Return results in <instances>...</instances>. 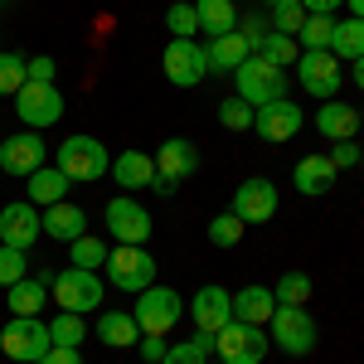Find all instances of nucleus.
I'll return each instance as SVG.
<instances>
[{
    "label": "nucleus",
    "instance_id": "c03bdc74",
    "mask_svg": "<svg viewBox=\"0 0 364 364\" xmlns=\"http://www.w3.org/2000/svg\"><path fill=\"white\" fill-rule=\"evenodd\" d=\"M136 350H141V360H146V364H161L170 345H166V336H141V340H136Z\"/></svg>",
    "mask_w": 364,
    "mask_h": 364
},
{
    "label": "nucleus",
    "instance_id": "f704fd0d",
    "mask_svg": "<svg viewBox=\"0 0 364 364\" xmlns=\"http://www.w3.org/2000/svg\"><path fill=\"white\" fill-rule=\"evenodd\" d=\"M166 29H170V39H195V34H199L195 0H175V5L166 10Z\"/></svg>",
    "mask_w": 364,
    "mask_h": 364
},
{
    "label": "nucleus",
    "instance_id": "6e6552de",
    "mask_svg": "<svg viewBox=\"0 0 364 364\" xmlns=\"http://www.w3.org/2000/svg\"><path fill=\"white\" fill-rule=\"evenodd\" d=\"M233 97H243L248 107H267V102L287 97V73H282V68H272L267 58L252 54L248 63L233 73Z\"/></svg>",
    "mask_w": 364,
    "mask_h": 364
},
{
    "label": "nucleus",
    "instance_id": "c756f323",
    "mask_svg": "<svg viewBox=\"0 0 364 364\" xmlns=\"http://www.w3.org/2000/svg\"><path fill=\"white\" fill-rule=\"evenodd\" d=\"M209 355H214V336H199L195 331L190 340H175L161 364H209Z\"/></svg>",
    "mask_w": 364,
    "mask_h": 364
},
{
    "label": "nucleus",
    "instance_id": "5fc2aeb1",
    "mask_svg": "<svg viewBox=\"0 0 364 364\" xmlns=\"http://www.w3.org/2000/svg\"><path fill=\"white\" fill-rule=\"evenodd\" d=\"M209 364H224V360H209Z\"/></svg>",
    "mask_w": 364,
    "mask_h": 364
},
{
    "label": "nucleus",
    "instance_id": "3c124183",
    "mask_svg": "<svg viewBox=\"0 0 364 364\" xmlns=\"http://www.w3.org/2000/svg\"><path fill=\"white\" fill-rule=\"evenodd\" d=\"M345 10H350L355 20H364V0H345Z\"/></svg>",
    "mask_w": 364,
    "mask_h": 364
},
{
    "label": "nucleus",
    "instance_id": "39448f33",
    "mask_svg": "<svg viewBox=\"0 0 364 364\" xmlns=\"http://www.w3.org/2000/svg\"><path fill=\"white\" fill-rule=\"evenodd\" d=\"M49 321L44 316H10L0 331V355H10L15 364H39L49 350Z\"/></svg>",
    "mask_w": 364,
    "mask_h": 364
},
{
    "label": "nucleus",
    "instance_id": "2f4dec72",
    "mask_svg": "<svg viewBox=\"0 0 364 364\" xmlns=\"http://www.w3.org/2000/svg\"><path fill=\"white\" fill-rule=\"evenodd\" d=\"M257 58H267L272 68H282V73H287V68H291V63L301 58V44H296L291 34H272V29H267V39H262Z\"/></svg>",
    "mask_w": 364,
    "mask_h": 364
},
{
    "label": "nucleus",
    "instance_id": "4be33fe9",
    "mask_svg": "<svg viewBox=\"0 0 364 364\" xmlns=\"http://www.w3.org/2000/svg\"><path fill=\"white\" fill-rule=\"evenodd\" d=\"M364 127V117L350 107V102H340V97H331L326 107H316V132L326 141H355V132Z\"/></svg>",
    "mask_w": 364,
    "mask_h": 364
},
{
    "label": "nucleus",
    "instance_id": "423d86ee",
    "mask_svg": "<svg viewBox=\"0 0 364 364\" xmlns=\"http://www.w3.org/2000/svg\"><path fill=\"white\" fill-rule=\"evenodd\" d=\"M102 224H107V233L117 243H136V248H146L151 233H156V219H151V209L136 195H112L107 209H102Z\"/></svg>",
    "mask_w": 364,
    "mask_h": 364
},
{
    "label": "nucleus",
    "instance_id": "c9c22d12",
    "mask_svg": "<svg viewBox=\"0 0 364 364\" xmlns=\"http://www.w3.org/2000/svg\"><path fill=\"white\" fill-rule=\"evenodd\" d=\"M243 219H238V214H233V209H228V214H214V219H209V243H214V248H238V243H243Z\"/></svg>",
    "mask_w": 364,
    "mask_h": 364
},
{
    "label": "nucleus",
    "instance_id": "37998d69",
    "mask_svg": "<svg viewBox=\"0 0 364 364\" xmlns=\"http://www.w3.org/2000/svg\"><path fill=\"white\" fill-rule=\"evenodd\" d=\"M326 156H331V166H336V170L360 166V146H355V141H336V151H326Z\"/></svg>",
    "mask_w": 364,
    "mask_h": 364
},
{
    "label": "nucleus",
    "instance_id": "f257e3e1",
    "mask_svg": "<svg viewBox=\"0 0 364 364\" xmlns=\"http://www.w3.org/2000/svg\"><path fill=\"white\" fill-rule=\"evenodd\" d=\"M102 296H107V277L102 272H87V267H63L49 282V301L58 311L87 316V311H102Z\"/></svg>",
    "mask_w": 364,
    "mask_h": 364
},
{
    "label": "nucleus",
    "instance_id": "de8ad7c7",
    "mask_svg": "<svg viewBox=\"0 0 364 364\" xmlns=\"http://www.w3.org/2000/svg\"><path fill=\"white\" fill-rule=\"evenodd\" d=\"M301 10L306 15H336V10H345V0H301Z\"/></svg>",
    "mask_w": 364,
    "mask_h": 364
},
{
    "label": "nucleus",
    "instance_id": "473e14b6",
    "mask_svg": "<svg viewBox=\"0 0 364 364\" xmlns=\"http://www.w3.org/2000/svg\"><path fill=\"white\" fill-rule=\"evenodd\" d=\"M49 340H54V345H73V350H78V345L87 340V316H78V311H58L54 321H49Z\"/></svg>",
    "mask_w": 364,
    "mask_h": 364
},
{
    "label": "nucleus",
    "instance_id": "9b49d317",
    "mask_svg": "<svg viewBox=\"0 0 364 364\" xmlns=\"http://www.w3.org/2000/svg\"><path fill=\"white\" fill-rule=\"evenodd\" d=\"M15 112H20V122L29 132H44V127H54L63 117V92L54 83H25L15 92Z\"/></svg>",
    "mask_w": 364,
    "mask_h": 364
},
{
    "label": "nucleus",
    "instance_id": "c85d7f7f",
    "mask_svg": "<svg viewBox=\"0 0 364 364\" xmlns=\"http://www.w3.org/2000/svg\"><path fill=\"white\" fill-rule=\"evenodd\" d=\"M199 10V29L214 39V34H228V29H238V10H233V0H195Z\"/></svg>",
    "mask_w": 364,
    "mask_h": 364
},
{
    "label": "nucleus",
    "instance_id": "5701e85b",
    "mask_svg": "<svg viewBox=\"0 0 364 364\" xmlns=\"http://www.w3.org/2000/svg\"><path fill=\"white\" fill-rule=\"evenodd\" d=\"M107 175H112L127 195H136V190H151V185H156V161H151L146 151H122Z\"/></svg>",
    "mask_w": 364,
    "mask_h": 364
},
{
    "label": "nucleus",
    "instance_id": "a18cd8bd",
    "mask_svg": "<svg viewBox=\"0 0 364 364\" xmlns=\"http://www.w3.org/2000/svg\"><path fill=\"white\" fill-rule=\"evenodd\" d=\"M25 68H29V83H54V58H49V54L25 58Z\"/></svg>",
    "mask_w": 364,
    "mask_h": 364
},
{
    "label": "nucleus",
    "instance_id": "4468645a",
    "mask_svg": "<svg viewBox=\"0 0 364 364\" xmlns=\"http://www.w3.org/2000/svg\"><path fill=\"white\" fill-rule=\"evenodd\" d=\"M306 127V112L291 102V97H277V102H267V107H252V132L262 141H291L296 132Z\"/></svg>",
    "mask_w": 364,
    "mask_h": 364
},
{
    "label": "nucleus",
    "instance_id": "7ed1b4c3",
    "mask_svg": "<svg viewBox=\"0 0 364 364\" xmlns=\"http://www.w3.org/2000/svg\"><path fill=\"white\" fill-rule=\"evenodd\" d=\"M102 277H107V287L136 296V291H146V287L156 282V257H151V248L117 243V248L107 252V262H102Z\"/></svg>",
    "mask_w": 364,
    "mask_h": 364
},
{
    "label": "nucleus",
    "instance_id": "49530a36",
    "mask_svg": "<svg viewBox=\"0 0 364 364\" xmlns=\"http://www.w3.org/2000/svg\"><path fill=\"white\" fill-rule=\"evenodd\" d=\"M39 364H83V350H73V345H49Z\"/></svg>",
    "mask_w": 364,
    "mask_h": 364
},
{
    "label": "nucleus",
    "instance_id": "8fccbe9b",
    "mask_svg": "<svg viewBox=\"0 0 364 364\" xmlns=\"http://www.w3.org/2000/svg\"><path fill=\"white\" fill-rule=\"evenodd\" d=\"M350 78H355V83L364 87V58H355V63H350Z\"/></svg>",
    "mask_w": 364,
    "mask_h": 364
},
{
    "label": "nucleus",
    "instance_id": "09e8293b",
    "mask_svg": "<svg viewBox=\"0 0 364 364\" xmlns=\"http://www.w3.org/2000/svg\"><path fill=\"white\" fill-rule=\"evenodd\" d=\"M156 195H175V180H166V175H156V185H151Z\"/></svg>",
    "mask_w": 364,
    "mask_h": 364
},
{
    "label": "nucleus",
    "instance_id": "aec40b11",
    "mask_svg": "<svg viewBox=\"0 0 364 364\" xmlns=\"http://www.w3.org/2000/svg\"><path fill=\"white\" fill-rule=\"evenodd\" d=\"M39 224H44V233H49V238L73 243V238H83V233H87V214H83V204L58 199V204H49V209H39Z\"/></svg>",
    "mask_w": 364,
    "mask_h": 364
},
{
    "label": "nucleus",
    "instance_id": "79ce46f5",
    "mask_svg": "<svg viewBox=\"0 0 364 364\" xmlns=\"http://www.w3.org/2000/svg\"><path fill=\"white\" fill-rule=\"evenodd\" d=\"M238 34L248 39V49L257 54V49H262V39H267V20H262V15H248V20H238Z\"/></svg>",
    "mask_w": 364,
    "mask_h": 364
},
{
    "label": "nucleus",
    "instance_id": "2eb2a0df",
    "mask_svg": "<svg viewBox=\"0 0 364 364\" xmlns=\"http://www.w3.org/2000/svg\"><path fill=\"white\" fill-rule=\"evenodd\" d=\"M277 185L272 180H262V175H252L243 180L238 190H233V214L243 219V224H272V214H277Z\"/></svg>",
    "mask_w": 364,
    "mask_h": 364
},
{
    "label": "nucleus",
    "instance_id": "f03ea898",
    "mask_svg": "<svg viewBox=\"0 0 364 364\" xmlns=\"http://www.w3.org/2000/svg\"><path fill=\"white\" fill-rule=\"evenodd\" d=\"M54 166L73 180V185H92V180H102L107 170H112V156H107V146L97 136H68L54 146Z\"/></svg>",
    "mask_w": 364,
    "mask_h": 364
},
{
    "label": "nucleus",
    "instance_id": "ea45409f",
    "mask_svg": "<svg viewBox=\"0 0 364 364\" xmlns=\"http://www.w3.org/2000/svg\"><path fill=\"white\" fill-rule=\"evenodd\" d=\"M20 277H29V257H25V248H10V243H0V287H15Z\"/></svg>",
    "mask_w": 364,
    "mask_h": 364
},
{
    "label": "nucleus",
    "instance_id": "1a4fd4ad",
    "mask_svg": "<svg viewBox=\"0 0 364 364\" xmlns=\"http://www.w3.org/2000/svg\"><path fill=\"white\" fill-rule=\"evenodd\" d=\"M267 326H272V345H277L282 355H296V360L311 355L316 350V336H321L316 331V316L306 306H272V321Z\"/></svg>",
    "mask_w": 364,
    "mask_h": 364
},
{
    "label": "nucleus",
    "instance_id": "9d476101",
    "mask_svg": "<svg viewBox=\"0 0 364 364\" xmlns=\"http://www.w3.org/2000/svg\"><path fill=\"white\" fill-rule=\"evenodd\" d=\"M291 68H296V83L306 87L311 97H321V102H331L340 92V83H345V63L331 49H301V58Z\"/></svg>",
    "mask_w": 364,
    "mask_h": 364
},
{
    "label": "nucleus",
    "instance_id": "a878e982",
    "mask_svg": "<svg viewBox=\"0 0 364 364\" xmlns=\"http://www.w3.org/2000/svg\"><path fill=\"white\" fill-rule=\"evenodd\" d=\"M97 340L107 345V350H132L141 340V326H136V316L132 311H97Z\"/></svg>",
    "mask_w": 364,
    "mask_h": 364
},
{
    "label": "nucleus",
    "instance_id": "393cba45",
    "mask_svg": "<svg viewBox=\"0 0 364 364\" xmlns=\"http://www.w3.org/2000/svg\"><path fill=\"white\" fill-rule=\"evenodd\" d=\"M336 175H340V170L331 166V156H301L296 170H291V185H296L306 199H316V195H331Z\"/></svg>",
    "mask_w": 364,
    "mask_h": 364
},
{
    "label": "nucleus",
    "instance_id": "412c9836",
    "mask_svg": "<svg viewBox=\"0 0 364 364\" xmlns=\"http://www.w3.org/2000/svg\"><path fill=\"white\" fill-rule=\"evenodd\" d=\"M199 170V146L195 141H185V136H170L161 151H156V175H166V180H190Z\"/></svg>",
    "mask_w": 364,
    "mask_h": 364
},
{
    "label": "nucleus",
    "instance_id": "6ab92c4d",
    "mask_svg": "<svg viewBox=\"0 0 364 364\" xmlns=\"http://www.w3.org/2000/svg\"><path fill=\"white\" fill-rule=\"evenodd\" d=\"M204 58H209V73H228V78H233L252 58V49H248V39H243L238 29H228V34H214V39L204 44Z\"/></svg>",
    "mask_w": 364,
    "mask_h": 364
},
{
    "label": "nucleus",
    "instance_id": "72a5a7b5",
    "mask_svg": "<svg viewBox=\"0 0 364 364\" xmlns=\"http://www.w3.org/2000/svg\"><path fill=\"white\" fill-rule=\"evenodd\" d=\"M272 296H277V306H306L311 301V272H282Z\"/></svg>",
    "mask_w": 364,
    "mask_h": 364
},
{
    "label": "nucleus",
    "instance_id": "4d7b16f0",
    "mask_svg": "<svg viewBox=\"0 0 364 364\" xmlns=\"http://www.w3.org/2000/svg\"><path fill=\"white\" fill-rule=\"evenodd\" d=\"M360 117H364V112H360Z\"/></svg>",
    "mask_w": 364,
    "mask_h": 364
},
{
    "label": "nucleus",
    "instance_id": "ddd939ff",
    "mask_svg": "<svg viewBox=\"0 0 364 364\" xmlns=\"http://www.w3.org/2000/svg\"><path fill=\"white\" fill-rule=\"evenodd\" d=\"M161 63H166V78L175 87H199L204 78H209L204 44H195V39H170L166 54H161Z\"/></svg>",
    "mask_w": 364,
    "mask_h": 364
},
{
    "label": "nucleus",
    "instance_id": "4c0bfd02",
    "mask_svg": "<svg viewBox=\"0 0 364 364\" xmlns=\"http://www.w3.org/2000/svg\"><path fill=\"white\" fill-rule=\"evenodd\" d=\"M29 83V68L20 54H10V49H0V97H15L20 87Z\"/></svg>",
    "mask_w": 364,
    "mask_h": 364
},
{
    "label": "nucleus",
    "instance_id": "6e6d98bb",
    "mask_svg": "<svg viewBox=\"0 0 364 364\" xmlns=\"http://www.w3.org/2000/svg\"><path fill=\"white\" fill-rule=\"evenodd\" d=\"M0 141H5V136H0Z\"/></svg>",
    "mask_w": 364,
    "mask_h": 364
},
{
    "label": "nucleus",
    "instance_id": "603ef678",
    "mask_svg": "<svg viewBox=\"0 0 364 364\" xmlns=\"http://www.w3.org/2000/svg\"><path fill=\"white\" fill-rule=\"evenodd\" d=\"M262 5H272V10H277V5H291V0H262Z\"/></svg>",
    "mask_w": 364,
    "mask_h": 364
},
{
    "label": "nucleus",
    "instance_id": "7c9ffc66",
    "mask_svg": "<svg viewBox=\"0 0 364 364\" xmlns=\"http://www.w3.org/2000/svg\"><path fill=\"white\" fill-rule=\"evenodd\" d=\"M68 248H73V257H68V262H73V267H87V272H102V262H107V238H97V233H83V238H73V243H68Z\"/></svg>",
    "mask_w": 364,
    "mask_h": 364
},
{
    "label": "nucleus",
    "instance_id": "20e7f679",
    "mask_svg": "<svg viewBox=\"0 0 364 364\" xmlns=\"http://www.w3.org/2000/svg\"><path fill=\"white\" fill-rule=\"evenodd\" d=\"M132 316H136L141 336H170L175 326H180V316H185V296L175 291V287H146V291H136V306H132Z\"/></svg>",
    "mask_w": 364,
    "mask_h": 364
},
{
    "label": "nucleus",
    "instance_id": "0eeeda50",
    "mask_svg": "<svg viewBox=\"0 0 364 364\" xmlns=\"http://www.w3.org/2000/svg\"><path fill=\"white\" fill-rule=\"evenodd\" d=\"M272 350L267 326H248V321H228L224 331L214 336V355L224 364H262Z\"/></svg>",
    "mask_w": 364,
    "mask_h": 364
},
{
    "label": "nucleus",
    "instance_id": "f8f14e48",
    "mask_svg": "<svg viewBox=\"0 0 364 364\" xmlns=\"http://www.w3.org/2000/svg\"><path fill=\"white\" fill-rule=\"evenodd\" d=\"M39 166H49V146H44V136L39 132H15V136L0 141V170L5 175H15V180H25V175H34Z\"/></svg>",
    "mask_w": 364,
    "mask_h": 364
},
{
    "label": "nucleus",
    "instance_id": "cd10ccee",
    "mask_svg": "<svg viewBox=\"0 0 364 364\" xmlns=\"http://www.w3.org/2000/svg\"><path fill=\"white\" fill-rule=\"evenodd\" d=\"M331 54H336L340 63H355V58H364V20H355V15L336 20V34H331Z\"/></svg>",
    "mask_w": 364,
    "mask_h": 364
},
{
    "label": "nucleus",
    "instance_id": "a19ab883",
    "mask_svg": "<svg viewBox=\"0 0 364 364\" xmlns=\"http://www.w3.org/2000/svg\"><path fill=\"white\" fill-rule=\"evenodd\" d=\"M306 25V10H301V0H291V5H277L272 10V34H291L296 39V29Z\"/></svg>",
    "mask_w": 364,
    "mask_h": 364
},
{
    "label": "nucleus",
    "instance_id": "e433bc0d",
    "mask_svg": "<svg viewBox=\"0 0 364 364\" xmlns=\"http://www.w3.org/2000/svg\"><path fill=\"white\" fill-rule=\"evenodd\" d=\"M331 34H336V15H306V25L296 29V44L301 49H331Z\"/></svg>",
    "mask_w": 364,
    "mask_h": 364
},
{
    "label": "nucleus",
    "instance_id": "a211bd4d",
    "mask_svg": "<svg viewBox=\"0 0 364 364\" xmlns=\"http://www.w3.org/2000/svg\"><path fill=\"white\" fill-rule=\"evenodd\" d=\"M49 282H54V272H44L39 267V277L29 272V277H20L15 287H5V306H10V316H44V306H49Z\"/></svg>",
    "mask_w": 364,
    "mask_h": 364
},
{
    "label": "nucleus",
    "instance_id": "58836bf2",
    "mask_svg": "<svg viewBox=\"0 0 364 364\" xmlns=\"http://www.w3.org/2000/svg\"><path fill=\"white\" fill-rule=\"evenodd\" d=\"M219 127L224 132H252V107L243 97H224L219 102Z\"/></svg>",
    "mask_w": 364,
    "mask_h": 364
},
{
    "label": "nucleus",
    "instance_id": "bb28decb",
    "mask_svg": "<svg viewBox=\"0 0 364 364\" xmlns=\"http://www.w3.org/2000/svg\"><path fill=\"white\" fill-rule=\"evenodd\" d=\"M272 306H277V296H272V287H238L233 291V321H248V326H267L272 321Z\"/></svg>",
    "mask_w": 364,
    "mask_h": 364
},
{
    "label": "nucleus",
    "instance_id": "b1692460",
    "mask_svg": "<svg viewBox=\"0 0 364 364\" xmlns=\"http://www.w3.org/2000/svg\"><path fill=\"white\" fill-rule=\"evenodd\" d=\"M68 175L58 166H39L34 175H25V199L34 204V209H49V204H58V199H68Z\"/></svg>",
    "mask_w": 364,
    "mask_h": 364
},
{
    "label": "nucleus",
    "instance_id": "f3484780",
    "mask_svg": "<svg viewBox=\"0 0 364 364\" xmlns=\"http://www.w3.org/2000/svg\"><path fill=\"white\" fill-rule=\"evenodd\" d=\"M228 321H233V291H224V287H199L195 291V331L199 336H219Z\"/></svg>",
    "mask_w": 364,
    "mask_h": 364
},
{
    "label": "nucleus",
    "instance_id": "dca6fc26",
    "mask_svg": "<svg viewBox=\"0 0 364 364\" xmlns=\"http://www.w3.org/2000/svg\"><path fill=\"white\" fill-rule=\"evenodd\" d=\"M44 233V224H39V209L29 204V199H20V204H0V243H10V248H25Z\"/></svg>",
    "mask_w": 364,
    "mask_h": 364
},
{
    "label": "nucleus",
    "instance_id": "864d4df0",
    "mask_svg": "<svg viewBox=\"0 0 364 364\" xmlns=\"http://www.w3.org/2000/svg\"><path fill=\"white\" fill-rule=\"evenodd\" d=\"M360 166H364V146H360Z\"/></svg>",
    "mask_w": 364,
    "mask_h": 364
}]
</instances>
